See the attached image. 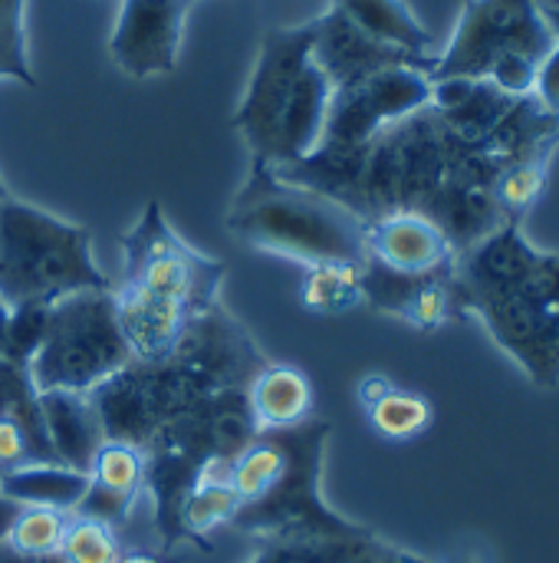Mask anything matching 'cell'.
I'll return each mask as SVG.
<instances>
[{
  "mask_svg": "<svg viewBox=\"0 0 559 563\" xmlns=\"http://www.w3.org/2000/svg\"><path fill=\"white\" fill-rule=\"evenodd\" d=\"M264 366L267 360L254 346L250 333L217 303L188 327L165 360H132L92 393V402L105 439L128 442L145 452L165 426L194 412L224 389L247 386Z\"/></svg>",
  "mask_w": 559,
  "mask_h": 563,
  "instance_id": "1",
  "label": "cell"
},
{
  "mask_svg": "<svg viewBox=\"0 0 559 563\" xmlns=\"http://www.w3.org/2000/svg\"><path fill=\"white\" fill-rule=\"evenodd\" d=\"M461 317L474 313L491 340L540 389L559 386V254L504 224L455 261Z\"/></svg>",
  "mask_w": 559,
  "mask_h": 563,
  "instance_id": "2",
  "label": "cell"
},
{
  "mask_svg": "<svg viewBox=\"0 0 559 563\" xmlns=\"http://www.w3.org/2000/svg\"><path fill=\"white\" fill-rule=\"evenodd\" d=\"M333 426L306 419L290 429H264L237 455L231 485L237 515L231 528L260 541L277 538H339L362 525L333 511L323 498V459Z\"/></svg>",
  "mask_w": 559,
  "mask_h": 563,
  "instance_id": "3",
  "label": "cell"
},
{
  "mask_svg": "<svg viewBox=\"0 0 559 563\" xmlns=\"http://www.w3.org/2000/svg\"><path fill=\"white\" fill-rule=\"evenodd\" d=\"M227 228L244 244L297 261L306 271L323 264L362 267L369 257L366 221L353 208L270 168H250L231 201Z\"/></svg>",
  "mask_w": 559,
  "mask_h": 563,
  "instance_id": "4",
  "label": "cell"
},
{
  "mask_svg": "<svg viewBox=\"0 0 559 563\" xmlns=\"http://www.w3.org/2000/svg\"><path fill=\"white\" fill-rule=\"evenodd\" d=\"M105 287L89 228L13 195L0 201V300L10 310Z\"/></svg>",
  "mask_w": 559,
  "mask_h": 563,
  "instance_id": "5",
  "label": "cell"
},
{
  "mask_svg": "<svg viewBox=\"0 0 559 563\" xmlns=\"http://www.w3.org/2000/svg\"><path fill=\"white\" fill-rule=\"evenodd\" d=\"M557 46V36L534 0H468L451 43L435 56V79H484L504 96L534 92L537 66Z\"/></svg>",
  "mask_w": 559,
  "mask_h": 563,
  "instance_id": "6",
  "label": "cell"
},
{
  "mask_svg": "<svg viewBox=\"0 0 559 563\" xmlns=\"http://www.w3.org/2000/svg\"><path fill=\"white\" fill-rule=\"evenodd\" d=\"M132 360L135 356L119 327L112 287H105L69 294L49 307L43 340L26 360V373L36 393L63 389L92 396Z\"/></svg>",
  "mask_w": 559,
  "mask_h": 563,
  "instance_id": "7",
  "label": "cell"
},
{
  "mask_svg": "<svg viewBox=\"0 0 559 563\" xmlns=\"http://www.w3.org/2000/svg\"><path fill=\"white\" fill-rule=\"evenodd\" d=\"M125 274L119 287L142 290L155 300H165L188 317H204L221 300L224 264L194 251L161 214V205L152 201L138 224L122 241Z\"/></svg>",
  "mask_w": 559,
  "mask_h": 563,
  "instance_id": "8",
  "label": "cell"
},
{
  "mask_svg": "<svg viewBox=\"0 0 559 563\" xmlns=\"http://www.w3.org/2000/svg\"><path fill=\"white\" fill-rule=\"evenodd\" d=\"M310 56H313V23L270 26L264 33L244 99L234 112V129L250 148V168L277 165L280 132Z\"/></svg>",
  "mask_w": 559,
  "mask_h": 563,
  "instance_id": "9",
  "label": "cell"
},
{
  "mask_svg": "<svg viewBox=\"0 0 559 563\" xmlns=\"http://www.w3.org/2000/svg\"><path fill=\"white\" fill-rule=\"evenodd\" d=\"M432 102V73L422 66H389L333 92L326 129L316 148H362L389 125Z\"/></svg>",
  "mask_w": 559,
  "mask_h": 563,
  "instance_id": "10",
  "label": "cell"
},
{
  "mask_svg": "<svg viewBox=\"0 0 559 563\" xmlns=\"http://www.w3.org/2000/svg\"><path fill=\"white\" fill-rule=\"evenodd\" d=\"M188 7L191 0H119L109 36L115 66L132 79L175 73Z\"/></svg>",
  "mask_w": 559,
  "mask_h": 563,
  "instance_id": "11",
  "label": "cell"
},
{
  "mask_svg": "<svg viewBox=\"0 0 559 563\" xmlns=\"http://www.w3.org/2000/svg\"><path fill=\"white\" fill-rule=\"evenodd\" d=\"M362 300L389 317H399L418 330H438L451 317H461L455 267L435 274H399L366 257Z\"/></svg>",
  "mask_w": 559,
  "mask_h": 563,
  "instance_id": "12",
  "label": "cell"
},
{
  "mask_svg": "<svg viewBox=\"0 0 559 563\" xmlns=\"http://www.w3.org/2000/svg\"><path fill=\"white\" fill-rule=\"evenodd\" d=\"M310 23H313V63L329 76L333 89L359 82L389 66H422L428 73L435 69V56H412L405 49L385 46L366 36L333 7Z\"/></svg>",
  "mask_w": 559,
  "mask_h": 563,
  "instance_id": "13",
  "label": "cell"
},
{
  "mask_svg": "<svg viewBox=\"0 0 559 563\" xmlns=\"http://www.w3.org/2000/svg\"><path fill=\"white\" fill-rule=\"evenodd\" d=\"M369 261L399 274H435L458 261L451 238L418 211H395L366 224Z\"/></svg>",
  "mask_w": 559,
  "mask_h": 563,
  "instance_id": "14",
  "label": "cell"
},
{
  "mask_svg": "<svg viewBox=\"0 0 559 563\" xmlns=\"http://www.w3.org/2000/svg\"><path fill=\"white\" fill-rule=\"evenodd\" d=\"M145 468L148 462L142 449L105 439L89 468V492L72 515L96 518L109 528L125 525V518L135 508V498L145 492Z\"/></svg>",
  "mask_w": 559,
  "mask_h": 563,
  "instance_id": "15",
  "label": "cell"
},
{
  "mask_svg": "<svg viewBox=\"0 0 559 563\" xmlns=\"http://www.w3.org/2000/svg\"><path fill=\"white\" fill-rule=\"evenodd\" d=\"M40 416L53 459L72 472L89 475L99 449L105 445V429L92 396L63 389L40 393Z\"/></svg>",
  "mask_w": 559,
  "mask_h": 563,
  "instance_id": "16",
  "label": "cell"
},
{
  "mask_svg": "<svg viewBox=\"0 0 559 563\" xmlns=\"http://www.w3.org/2000/svg\"><path fill=\"white\" fill-rule=\"evenodd\" d=\"M247 406L257 429H290L313 419V386L297 366L267 363L247 383Z\"/></svg>",
  "mask_w": 559,
  "mask_h": 563,
  "instance_id": "17",
  "label": "cell"
},
{
  "mask_svg": "<svg viewBox=\"0 0 559 563\" xmlns=\"http://www.w3.org/2000/svg\"><path fill=\"white\" fill-rule=\"evenodd\" d=\"M89 492V475L56 462H26L0 475V495L20 508H53L72 515Z\"/></svg>",
  "mask_w": 559,
  "mask_h": 563,
  "instance_id": "18",
  "label": "cell"
},
{
  "mask_svg": "<svg viewBox=\"0 0 559 563\" xmlns=\"http://www.w3.org/2000/svg\"><path fill=\"white\" fill-rule=\"evenodd\" d=\"M333 10H339L353 26L385 46L405 49L412 56H438L432 53L435 40L428 26L412 13L405 0H333Z\"/></svg>",
  "mask_w": 559,
  "mask_h": 563,
  "instance_id": "19",
  "label": "cell"
},
{
  "mask_svg": "<svg viewBox=\"0 0 559 563\" xmlns=\"http://www.w3.org/2000/svg\"><path fill=\"white\" fill-rule=\"evenodd\" d=\"M385 544L389 541L369 528L339 538H277L260 541V548L244 563H366Z\"/></svg>",
  "mask_w": 559,
  "mask_h": 563,
  "instance_id": "20",
  "label": "cell"
},
{
  "mask_svg": "<svg viewBox=\"0 0 559 563\" xmlns=\"http://www.w3.org/2000/svg\"><path fill=\"white\" fill-rule=\"evenodd\" d=\"M554 152H534L524 155L511 165L501 168V175L494 178V198L497 208L504 211V218L511 224H521L524 214L540 201L544 188H547V165H550Z\"/></svg>",
  "mask_w": 559,
  "mask_h": 563,
  "instance_id": "21",
  "label": "cell"
},
{
  "mask_svg": "<svg viewBox=\"0 0 559 563\" xmlns=\"http://www.w3.org/2000/svg\"><path fill=\"white\" fill-rule=\"evenodd\" d=\"M300 300L306 310L336 317L362 303V267H346V264H323L310 267Z\"/></svg>",
  "mask_w": 559,
  "mask_h": 563,
  "instance_id": "22",
  "label": "cell"
},
{
  "mask_svg": "<svg viewBox=\"0 0 559 563\" xmlns=\"http://www.w3.org/2000/svg\"><path fill=\"white\" fill-rule=\"evenodd\" d=\"M372 429L392 442H405L422 435L432 426V406L428 399H422L418 393H405V389H389L379 402H372L366 409Z\"/></svg>",
  "mask_w": 559,
  "mask_h": 563,
  "instance_id": "23",
  "label": "cell"
},
{
  "mask_svg": "<svg viewBox=\"0 0 559 563\" xmlns=\"http://www.w3.org/2000/svg\"><path fill=\"white\" fill-rule=\"evenodd\" d=\"M69 528V515L66 511H53V508H20V515L10 525L7 544L20 554L30 558H56L63 548Z\"/></svg>",
  "mask_w": 559,
  "mask_h": 563,
  "instance_id": "24",
  "label": "cell"
},
{
  "mask_svg": "<svg viewBox=\"0 0 559 563\" xmlns=\"http://www.w3.org/2000/svg\"><path fill=\"white\" fill-rule=\"evenodd\" d=\"M59 558L66 563H119L122 544H119L115 528L86 515H69Z\"/></svg>",
  "mask_w": 559,
  "mask_h": 563,
  "instance_id": "25",
  "label": "cell"
},
{
  "mask_svg": "<svg viewBox=\"0 0 559 563\" xmlns=\"http://www.w3.org/2000/svg\"><path fill=\"white\" fill-rule=\"evenodd\" d=\"M0 79H16L23 86H36L26 33H23V0H0Z\"/></svg>",
  "mask_w": 559,
  "mask_h": 563,
  "instance_id": "26",
  "label": "cell"
},
{
  "mask_svg": "<svg viewBox=\"0 0 559 563\" xmlns=\"http://www.w3.org/2000/svg\"><path fill=\"white\" fill-rule=\"evenodd\" d=\"M550 115H559V43L544 56V63L537 66V79H534V92H530Z\"/></svg>",
  "mask_w": 559,
  "mask_h": 563,
  "instance_id": "27",
  "label": "cell"
},
{
  "mask_svg": "<svg viewBox=\"0 0 559 563\" xmlns=\"http://www.w3.org/2000/svg\"><path fill=\"white\" fill-rule=\"evenodd\" d=\"M389 389H392V383H389L385 376H376V373H372V376H366V379L359 383V402L369 409V406L379 402Z\"/></svg>",
  "mask_w": 559,
  "mask_h": 563,
  "instance_id": "28",
  "label": "cell"
},
{
  "mask_svg": "<svg viewBox=\"0 0 559 563\" xmlns=\"http://www.w3.org/2000/svg\"><path fill=\"white\" fill-rule=\"evenodd\" d=\"M366 563H432L425 561V558H418V554H409V551H402V548H395V544H385L372 561Z\"/></svg>",
  "mask_w": 559,
  "mask_h": 563,
  "instance_id": "29",
  "label": "cell"
},
{
  "mask_svg": "<svg viewBox=\"0 0 559 563\" xmlns=\"http://www.w3.org/2000/svg\"><path fill=\"white\" fill-rule=\"evenodd\" d=\"M0 563H66L59 554L56 558H30V554H20V551H13L7 541L0 544Z\"/></svg>",
  "mask_w": 559,
  "mask_h": 563,
  "instance_id": "30",
  "label": "cell"
},
{
  "mask_svg": "<svg viewBox=\"0 0 559 563\" xmlns=\"http://www.w3.org/2000/svg\"><path fill=\"white\" fill-rule=\"evenodd\" d=\"M537 13L544 16V23L550 26V33L557 36L559 43V0H534Z\"/></svg>",
  "mask_w": 559,
  "mask_h": 563,
  "instance_id": "31",
  "label": "cell"
},
{
  "mask_svg": "<svg viewBox=\"0 0 559 563\" xmlns=\"http://www.w3.org/2000/svg\"><path fill=\"white\" fill-rule=\"evenodd\" d=\"M20 515V505L16 501H10L7 495H0V544L7 541V534H10V525H13V518Z\"/></svg>",
  "mask_w": 559,
  "mask_h": 563,
  "instance_id": "32",
  "label": "cell"
},
{
  "mask_svg": "<svg viewBox=\"0 0 559 563\" xmlns=\"http://www.w3.org/2000/svg\"><path fill=\"white\" fill-rule=\"evenodd\" d=\"M119 563H171L165 554H148V551H132V554H122Z\"/></svg>",
  "mask_w": 559,
  "mask_h": 563,
  "instance_id": "33",
  "label": "cell"
},
{
  "mask_svg": "<svg viewBox=\"0 0 559 563\" xmlns=\"http://www.w3.org/2000/svg\"><path fill=\"white\" fill-rule=\"evenodd\" d=\"M7 330H10V307L0 300V356H7Z\"/></svg>",
  "mask_w": 559,
  "mask_h": 563,
  "instance_id": "34",
  "label": "cell"
},
{
  "mask_svg": "<svg viewBox=\"0 0 559 563\" xmlns=\"http://www.w3.org/2000/svg\"><path fill=\"white\" fill-rule=\"evenodd\" d=\"M3 198H10V188H7V185H3V178H0V201H3Z\"/></svg>",
  "mask_w": 559,
  "mask_h": 563,
  "instance_id": "35",
  "label": "cell"
}]
</instances>
